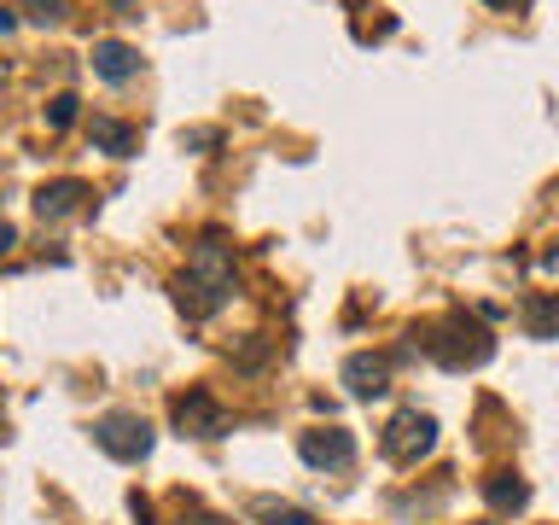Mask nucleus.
<instances>
[{
    "label": "nucleus",
    "mask_w": 559,
    "mask_h": 525,
    "mask_svg": "<svg viewBox=\"0 0 559 525\" xmlns=\"http://www.w3.org/2000/svg\"><path fill=\"white\" fill-rule=\"evenodd\" d=\"M228 292H233V251L210 234V240L193 245L187 275L175 280V304L193 315V321H204V315H216L228 304Z\"/></svg>",
    "instance_id": "obj_1"
},
{
    "label": "nucleus",
    "mask_w": 559,
    "mask_h": 525,
    "mask_svg": "<svg viewBox=\"0 0 559 525\" xmlns=\"http://www.w3.org/2000/svg\"><path fill=\"white\" fill-rule=\"evenodd\" d=\"M94 444L111 461H146L152 455V426L140 415H129V409H111V415L94 420Z\"/></svg>",
    "instance_id": "obj_2"
},
{
    "label": "nucleus",
    "mask_w": 559,
    "mask_h": 525,
    "mask_svg": "<svg viewBox=\"0 0 559 525\" xmlns=\"http://www.w3.org/2000/svg\"><path fill=\"white\" fill-rule=\"evenodd\" d=\"M379 444H385V455H391L396 467H414V461H426L431 444H437V420H431L426 409H402V415H391Z\"/></svg>",
    "instance_id": "obj_3"
},
{
    "label": "nucleus",
    "mask_w": 559,
    "mask_h": 525,
    "mask_svg": "<svg viewBox=\"0 0 559 525\" xmlns=\"http://www.w3.org/2000/svg\"><path fill=\"white\" fill-rule=\"evenodd\" d=\"M297 455H303L315 473H344V467L356 461V438H350L344 426H315V432L297 438Z\"/></svg>",
    "instance_id": "obj_4"
},
{
    "label": "nucleus",
    "mask_w": 559,
    "mask_h": 525,
    "mask_svg": "<svg viewBox=\"0 0 559 525\" xmlns=\"http://www.w3.org/2000/svg\"><path fill=\"white\" fill-rule=\"evenodd\" d=\"M175 426H181V438H222L228 415L216 409L210 391H187V397H175Z\"/></svg>",
    "instance_id": "obj_5"
},
{
    "label": "nucleus",
    "mask_w": 559,
    "mask_h": 525,
    "mask_svg": "<svg viewBox=\"0 0 559 525\" xmlns=\"http://www.w3.org/2000/svg\"><path fill=\"white\" fill-rule=\"evenodd\" d=\"M344 385H350V397H385V391H391V362L356 350V356L344 362Z\"/></svg>",
    "instance_id": "obj_6"
},
{
    "label": "nucleus",
    "mask_w": 559,
    "mask_h": 525,
    "mask_svg": "<svg viewBox=\"0 0 559 525\" xmlns=\"http://www.w3.org/2000/svg\"><path fill=\"white\" fill-rule=\"evenodd\" d=\"M82 199H88V187H82V181H47V187L35 193V216H41V222H65Z\"/></svg>",
    "instance_id": "obj_7"
},
{
    "label": "nucleus",
    "mask_w": 559,
    "mask_h": 525,
    "mask_svg": "<svg viewBox=\"0 0 559 525\" xmlns=\"http://www.w3.org/2000/svg\"><path fill=\"white\" fill-rule=\"evenodd\" d=\"M94 70L105 82H129L134 70H140V53H134L129 41H94Z\"/></svg>",
    "instance_id": "obj_8"
},
{
    "label": "nucleus",
    "mask_w": 559,
    "mask_h": 525,
    "mask_svg": "<svg viewBox=\"0 0 559 525\" xmlns=\"http://www.w3.org/2000/svg\"><path fill=\"white\" fill-rule=\"evenodd\" d=\"M484 502H490L495 514H519L530 502V485L519 473H490V479H484Z\"/></svg>",
    "instance_id": "obj_9"
},
{
    "label": "nucleus",
    "mask_w": 559,
    "mask_h": 525,
    "mask_svg": "<svg viewBox=\"0 0 559 525\" xmlns=\"http://www.w3.org/2000/svg\"><path fill=\"white\" fill-rule=\"evenodd\" d=\"M94 146H99V152H111V158H129V152H134V129H129V123H117V117H94Z\"/></svg>",
    "instance_id": "obj_10"
},
{
    "label": "nucleus",
    "mask_w": 559,
    "mask_h": 525,
    "mask_svg": "<svg viewBox=\"0 0 559 525\" xmlns=\"http://www.w3.org/2000/svg\"><path fill=\"white\" fill-rule=\"evenodd\" d=\"M525 327H530V339H554L559 333V298L536 292V298L525 304Z\"/></svg>",
    "instance_id": "obj_11"
},
{
    "label": "nucleus",
    "mask_w": 559,
    "mask_h": 525,
    "mask_svg": "<svg viewBox=\"0 0 559 525\" xmlns=\"http://www.w3.org/2000/svg\"><path fill=\"white\" fill-rule=\"evenodd\" d=\"M251 514H257L263 525H321L309 508H292V502H257Z\"/></svg>",
    "instance_id": "obj_12"
},
{
    "label": "nucleus",
    "mask_w": 559,
    "mask_h": 525,
    "mask_svg": "<svg viewBox=\"0 0 559 525\" xmlns=\"http://www.w3.org/2000/svg\"><path fill=\"white\" fill-rule=\"evenodd\" d=\"M24 18L53 30V24H65V18H70V0H24Z\"/></svg>",
    "instance_id": "obj_13"
},
{
    "label": "nucleus",
    "mask_w": 559,
    "mask_h": 525,
    "mask_svg": "<svg viewBox=\"0 0 559 525\" xmlns=\"http://www.w3.org/2000/svg\"><path fill=\"white\" fill-rule=\"evenodd\" d=\"M70 123H76V94H53V100H47V129L59 135Z\"/></svg>",
    "instance_id": "obj_14"
},
{
    "label": "nucleus",
    "mask_w": 559,
    "mask_h": 525,
    "mask_svg": "<svg viewBox=\"0 0 559 525\" xmlns=\"http://www.w3.org/2000/svg\"><path fill=\"white\" fill-rule=\"evenodd\" d=\"M216 140H222L216 129H193V135H181V146H216Z\"/></svg>",
    "instance_id": "obj_15"
},
{
    "label": "nucleus",
    "mask_w": 559,
    "mask_h": 525,
    "mask_svg": "<svg viewBox=\"0 0 559 525\" xmlns=\"http://www.w3.org/2000/svg\"><path fill=\"white\" fill-rule=\"evenodd\" d=\"M129 508H134V520L140 525H152V502H146V496H129Z\"/></svg>",
    "instance_id": "obj_16"
},
{
    "label": "nucleus",
    "mask_w": 559,
    "mask_h": 525,
    "mask_svg": "<svg viewBox=\"0 0 559 525\" xmlns=\"http://www.w3.org/2000/svg\"><path fill=\"white\" fill-rule=\"evenodd\" d=\"M12 245H18V228H12V222H0V257H6Z\"/></svg>",
    "instance_id": "obj_17"
},
{
    "label": "nucleus",
    "mask_w": 559,
    "mask_h": 525,
    "mask_svg": "<svg viewBox=\"0 0 559 525\" xmlns=\"http://www.w3.org/2000/svg\"><path fill=\"white\" fill-rule=\"evenodd\" d=\"M18 30V18H12V12H0V35H12Z\"/></svg>",
    "instance_id": "obj_18"
},
{
    "label": "nucleus",
    "mask_w": 559,
    "mask_h": 525,
    "mask_svg": "<svg viewBox=\"0 0 559 525\" xmlns=\"http://www.w3.org/2000/svg\"><path fill=\"white\" fill-rule=\"evenodd\" d=\"M490 6H513V0H490Z\"/></svg>",
    "instance_id": "obj_19"
},
{
    "label": "nucleus",
    "mask_w": 559,
    "mask_h": 525,
    "mask_svg": "<svg viewBox=\"0 0 559 525\" xmlns=\"http://www.w3.org/2000/svg\"><path fill=\"white\" fill-rule=\"evenodd\" d=\"M478 525H490V520H478Z\"/></svg>",
    "instance_id": "obj_20"
},
{
    "label": "nucleus",
    "mask_w": 559,
    "mask_h": 525,
    "mask_svg": "<svg viewBox=\"0 0 559 525\" xmlns=\"http://www.w3.org/2000/svg\"><path fill=\"white\" fill-rule=\"evenodd\" d=\"M216 525H222V520H216Z\"/></svg>",
    "instance_id": "obj_21"
}]
</instances>
